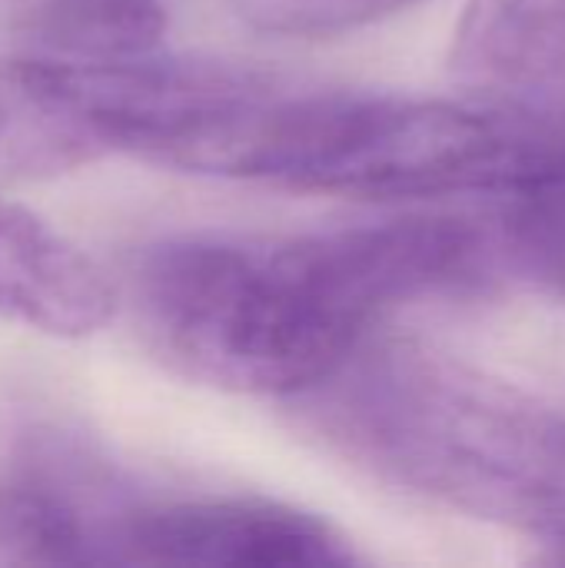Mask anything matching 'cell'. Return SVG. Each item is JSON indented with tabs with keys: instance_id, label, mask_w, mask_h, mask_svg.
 <instances>
[{
	"instance_id": "ba28073f",
	"label": "cell",
	"mask_w": 565,
	"mask_h": 568,
	"mask_svg": "<svg viewBox=\"0 0 565 568\" xmlns=\"http://www.w3.org/2000/svg\"><path fill=\"white\" fill-rule=\"evenodd\" d=\"M23 33L37 53L110 63L157 53L167 33L160 0H40L23 17Z\"/></svg>"
},
{
	"instance_id": "9c48e42d",
	"label": "cell",
	"mask_w": 565,
	"mask_h": 568,
	"mask_svg": "<svg viewBox=\"0 0 565 568\" xmlns=\"http://www.w3.org/2000/svg\"><path fill=\"white\" fill-rule=\"evenodd\" d=\"M506 200V253L565 303V146Z\"/></svg>"
},
{
	"instance_id": "277c9868",
	"label": "cell",
	"mask_w": 565,
	"mask_h": 568,
	"mask_svg": "<svg viewBox=\"0 0 565 568\" xmlns=\"http://www.w3.org/2000/svg\"><path fill=\"white\" fill-rule=\"evenodd\" d=\"M117 562L180 568H350V539L283 503L196 499L127 509Z\"/></svg>"
},
{
	"instance_id": "5b68a950",
	"label": "cell",
	"mask_w": 565,
	"mask_h": 568,
	"mask_svg": "<svg viewBox=\"0 0 565 568\" xmlns=\"http://www.w3.org/2000/svg\"><path fill=\"white\" fill-rule=\"evenodd\" d=\"M123 516L93 493L83 459L57 436H43L0 483V559L17 566L117 562Z\"/></svg>"
},
{
	"instance_id": "3957f363",
	"label": "cell",
	"mask_w": 565,
	"mask_h": 568,
	"mask_svg": "<svg viewBox=\"0 0 565 568\" xmlns=\"http://www.w3.org/2000/svg\"><path fill=\"white\" fill-rule=\"evenodd\" d=\"M559 146L509 106L270 90L246 123L233 180L350 200L509 196Z\"/></svg>"
},
{
	"instance_id": "30bf717a",
	"label": "cell",
	"mask_w": 565,
	"mask_h": 568,
	"mask_svg": "<svg viewBox=\"0 0 565 568\" xmlns=\"http://www.w3.org/2000/svg\"><path fill=\"white\" fill-rule=\"evenodd\" d=\"M420 0H233L240 20L270 37L326 40L390 20Z\"/></svg>"
},
{
	"instance_id": "8fae6325",
	"label": "cell",
	"mask_w": 565,
	"mask_h": 568,
	"mask_svg": "<svg viewBox=\"0 0 565 568\" xmlns=\"http://www.w3.org/2000/svg\"><path fill=\"white\" fill-rule=\"evenodd\" d=\"M553 549H556V559H559V562H565V539L553 542Z\"/></svg>"
},
{
	"instance_id": "6da1fadb",
	"label": "cell",
	"mask_w": 565,
	"mask_h": 568,
	"mask_svg": "<svg viewBox=\"0 0 565 568\" xmlns=\"http://www.w3.org/2000/svg\"><path fill=\"white\" fill-rule=\"evenodd\" d=\"M496 260V240L460 216L286 240L173 236L137 256L127 293L143 343L176 376L300 399L386 313L473 293Z\"/></svg>"
},
{
	"instance_id": "7a4b0ae2",
	"label": "cell",
	"mask_w": 565,
	"mask_h": 568,
	"mask_svg": "<svg viewBox=\"0 0 565 568\" xmlns=\"http://www.w3.org/2000/svg\"><path fill=\"white\" fill-rule=\"evenodd\" d=\"M363 473L446 509L565 539V413L413 339H363L300 396Z\"/></svg>"
},
{
	"instance_id": "52a82bcc",
	"label": "cell",
	"mask_w": 565,
	"mask_h": 568,
	"mask_svg": "<svg viewBox=\"0 0 565 568\" xmlns=\"http://www.w3.org/2000/svg\"><path fill=\"white\" fill-rule=\"evenodd\" d=\"M453 70L503 106H526L565 80V0H466Z\"/></svg>"
},
{
	"instance_id": "8992f818",
	"label": "cell",
	"mask_w": 565,
	"mask_h": 568,
	"mask_svg": "<svg viewBox=\"0 0 565 568\" xmlns=\"http://www.w3.org/2000/svg\"><path fill=\"white\" fill-rule=\"evenodd\" d=\"M113 313L107 273L43 216L0 196V323L80 339Z\"/></svg>"
}]
</instances>
